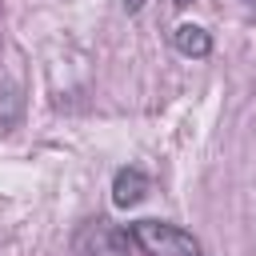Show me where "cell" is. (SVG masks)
<instances>
[{"label": "cell", "mask_w": 256, "mask_h": 256, "mask_svg": "<svg viewBox=\"0 0 256 256\" xmlns=\"http://www.w3.org/2000/svg\"><path fill=\"white\" fill-rule=\"evenodd\" d=\"M128 236L148 256H204L200 240L168 220H136V224H128Z\"/></svg>", "instance_id": "cell-1"}, {"label": "cell", "mask_w": 256, "mask_h": 256, "mask_svg": "<svg viewBox=\"0 0 256 256\" xmlns=\"http://www.w3.org/2000/svg\"><path fill=\"white\" fill-rule=\"evenodd\" d=\"M72 248L76 256H132V236L112 220H88L76 228Z\"/></svg>", "instance_id": "cell-2"}, {"label": "cell", "mask_w": 256, "mask_h": 256, "mask_svg": "<svg viewBox=\"0 0 256 256\" xmlns=\"http://www.w3.org/2000/svg\"><path fill=\"white\" fill-rule=\"evenodd\" d=\"M148 188H152L148 172L136 168V164H124V168H116V176H112V204H116V208H136V204L148 196Z\"/></svg>", "instance_id": "cell-3"}, {"label": "cell", "mask_w": 256, "mask_h": 256, "mask_svg": "<svg viewBox=\"0 0 256 256\" xmlns=\"http://www.w3.org/2000/svg\"><path fill=\"white\" fill-rule=\"evenodd\" d=\"M172 44H176V52H184V56H192V60H204V56L212 52V36H208L200 24H180V28L172 32Z\"/></svg>", "instance_id": "cell-4"}, {"label": "cell", "mask_w": 256, "mask_h": 256, "mask_svg": "<svg viewBox=\"0 0 256 256\" xmlns=\"http://www.w3.org/2000/svg\"><path fill=\"white\" fill-rule=\"evenodd\" d=\"M120 4H124V12H128V16H136V12H140L148 0H120Z\"/></svg>", "instance_id": "cell-5"}, {"label": "cell", "mask_w": 256, "mask_h": 256, "mask_svg": "<svg viewBox=\"0 0 256 256\" xmlns=\"http://www.w3.org/2000/svg\"><path fill=\"white\" fill-rule=\"evenodd\" d=\"M172 4H176V8H188V4H192V0H172Z\"/></svg>", "instance_id": "cell-6"}]
</instances>
